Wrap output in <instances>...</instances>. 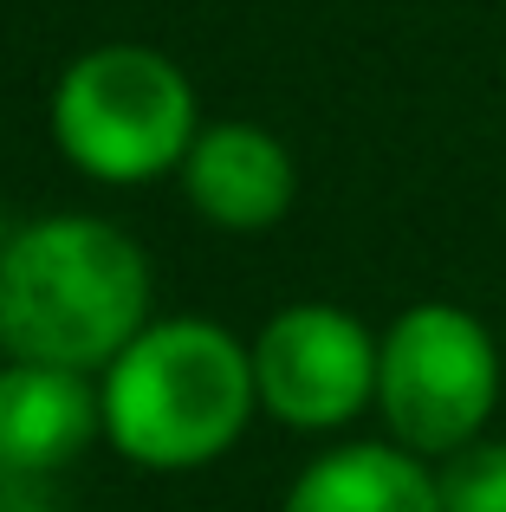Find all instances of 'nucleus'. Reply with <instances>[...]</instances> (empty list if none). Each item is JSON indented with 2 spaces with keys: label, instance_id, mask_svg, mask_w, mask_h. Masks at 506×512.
I'll return each instance as SVG.
<instances>
[{
  "label": "nucleus",
  "instance_id": "nucleus-1",
  "mask_svg": "<svg viewBox=\"0 0 506 512\" xmlns=\"http://www.w3.org/2000/svg\"><path fill=\"white\" fill-rule=\"evenodd\" d=\"M150 325V260L98 214H46L0 240V350L104 370Z\"/></svg>",
  "mask_w": 506,
  "mask_h": 512
},
{
  "label": "nucleus",
  "instance_id": "nucleus-2",
  "mask_svg": "<svg viewBox=\"0 0 506 512\" xmlns=\"http://www.w3.org/2000/svg\"><path fill=\"white\" fill-rule=\"evenodd\" d=\"M104 435L150 474H189L241 441L260 409L253 350L208 318H163L104 363L98 383Z\"/></svg>",
  "mask_w": 506,
  "mask_h": 512
},
{
  "label": "nucleus",
  "instance_id": "nucleus-3",
  "mask_svg": "<svg viewBox=\"0 0 506 512\" xmlns=\"http://www.w3.org/2000/svg\"><path fill=\"white\" fill-rule=\"evenodd\" d=\"M195 124V85L156 46H91L52 85V143L91 182H150L182 169Z\"/></svg>",
  "mask_w": 506,
  "mask_h": 512
},
{
  "label": "nucleus",
  "instance_id": "nucleus-4",
  "mask_svg": "<svg viewBox=\"0 0 506 512\" xmlns=\"http://www.w3.org/2000/svg\"><path fill=\"white\" fill-rule=\"evenodd\" d=\"M500 402V344L468 305L422 299L377 338V409L390 441L422 461L487 435Z\"/></svg>",
  "mask_w": 506,
  "mask_h": 512
},
{
  "label": "nucleus",
  "instance_id": "nucleus-5",
  "mask_svg": "<svg viewBox=\"0 0 506 512\" xmlns=\"http://www.w3.org/2000/svg\"><path fill=\"white\" fill-rule=\"evenodd\" d=\"M247 350H253L260 409L279 415L286 428L325 435V428L357 422L377 402V338L344 305L325 299L286 305V312L266 318Z\"/></svg>",
  "mask_w": 506,
  "mask_h": 512
},
{
  "label": "nucleus",
  "instance_id": "nucleus-6",
  "mask_svg": "<svg viewBox=\"0 0 506 512\" xmlns=\"http://www.w3.org/2000/svg\"><path fill=\"white\" fill-rule=\"evenodd\" d=\"M182 188L202 221L228 227V234H260V227L286 221L292 195H299V169L273 130L208 124L182 156Z\"/></svg>",
  "mask_w": 506,
  "mask_h": 512
},
{
  "label": "nucleus",
  "instance_id": "nucleus-7",
  "mask_svg": "<svg viewBox=\"0 0 506 512\" xmlns=\"http://www.w3.org/2000/svg\"><path fill=\"white\" fill-rule=\"evenodd\" d=\"M91 435H104V409L85 370L33 357L0 363V467L7 474H52L78 461Z\"/></svg>",
  "mask_w": 506,
  "mask_h": 512
},
{
  "label": "nucleus",
  "instance_id": "nucleus-8",
  "mask_svg": "<svg viewBox=\"0 0 506 512\" xmlns=\"http://www.w3.org/2000/svg\"><path fill=\"white\" fill-rule=\"evenodd\" d=\"M279 512H442V493L435 467L403 441H351L318 454Z\"/></svg>",
  "mask_w": 506,
  "mask_h": 512
},
{
  "label": "nucleus",
  "instance_id": "nucleus-9",
  "mask_svg": "<svg viewBox=\"0 0 506 512\" xmlns=\"http://www.w3.org/2000/svg\"><path fill=\"white\" fill-rule=\"evenodd\" d=\"M435 493H442V512H506V441L481 435L468 448L442 454Z\"/></svg>",
  "mask_w": 506,
  "mask_h": 512
}]
</instances>
